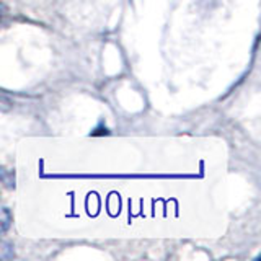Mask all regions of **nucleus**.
Wrapping results in <instances>:
<instances>
[{
	"label": "nucleus",
	"instance_id": "f03ea898",
	"mask_svg": "<svg viewBox=\"0 0 261 261\" xmlns=\"http://www.w3.org/2000/svg\"><path fill=\"white\" fill-rule=\"evenodd\" d=\"M0 16H2V7H0Z\"/></svg>",
	"mask_w": 261,
	"mask_h": 261
},
{
	"label": "nucleus",
	"instance_id": "f257e3e1",
	"mask_svg": "<svg viewBox=\"0 0 261 261\" xmlns=\"http://www.w3.org/2000/svg\"><path fill=\"white\" fill-rule=\"evenodd\" d=\"M10 212H8L7 209H2L0 207V232H4L8 228V225H10Z\"/></svg>",
	"mask_w": 261,
	"mask_h": 261
},
{
	"label": "nucleus",
	"instance_id": "7ed1b4c3",
	"mask_svg": "<svg viewBox=\"0 0 261 261\" xmlns=\"http://www.w3.org/2000/svg\"><path fill=\"white\" fill-rule=\"evenodd\" d=\"M0 176H2V170H0Z\"/></svg>",
	"mask_w": 261,
	"mask_h": 261
}]
</instances>
